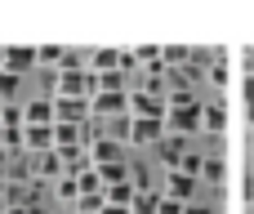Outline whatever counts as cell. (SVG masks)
<instances>
[{
    "mask_svg": "<svg viewBox=\"0 0 254 214\" xmlns=\"http://www.w3.org/2000/svg\"><path fill=\"white\" fill-rule=\"evenodd\" d=\"M85 152H89V165H94V170H98V165H116V161H125V147H121L116 139H107V134L94 139Z\"/></svg>",
    "mask_w": 254,
    "mask_h": 214,
    "instance_id": "cell-5",
    "label": "cell"
},
{
    "mask_svg": "<svg viewBox=\"0 0 254 214\" xmlns=\"http://www.w3.org/2000/svg\"><path fill=\"white\" fill-rule=\"evenodd\" d=\"M103 134H107V139H116V143L125 147V143H129V134H134V116L125 112V116H112V121H103Z\"/></svg>",
    "mask_w": 254,
    "mask_h": 214,
    "instance_id": "cell-11",
    "label": "cell"
},
{
    "mask_svg": "<svg viewBox=\"0 0 254 214\" xmlns=\"http://www.w3.org/2000/svg\"><path fill=\"white\" fill-rule=\"evenodd\" d=\"M165 139V121H134L129 143H161Z\"/></svg>",
    "mask_w": 254,
    "mask_h": 214,
    "instance_id": "cell-12",
    "label": "cell"
},
{
    "mask_svg": "<svg viewBox=\"0 0 254 214\" xmlns=\"http://www.w3.org/2000/svg\"><path fill=\"white\" fill-rule=\"evenodd\" d=\"M201 179H205V183H223V161H219V156H205Z\"/></svg>",
    "mask_w": 254,
    "mask_h": 214,
    "instance_id": "cell-23",
    "label": "cell"
},
{
    "mask_svg": "<svg viewBox=\"0 0 254 214\" xmlns=\"http://www.w3.org/2000/svg\"><path fill=\"white\" fill-rule=\"evenodd\" d=\"M31 67H36V49H31V45H9V49H0V71L22 76V71H31Z\"/></svg>",
    "mask_w": 254,
    "mask_h": 214,
    "instance_id": "cell-4",
    "label": "cell"
},
{
    "mask_svg": "<svg viewBox=\"0 0 254 214\" xmlns=\"http://www.w3.org/2000/svg\"><path fill=\"white\" fill-rule=\"evenodd\" d=\"M134 197H138L134 183H112V188H103V201H107V206H125V210H129Z\"/></svg>",
    "mask_w": 254,
    "mask_h": 214,
    "instance_id": "cell-15",
    "label": "cell"
},
{
    "mask_svg": "<svg viewBox=\"0 0 254 214\" xmlns=\"http://www.w3.org/2000/svg\"><path fill=\"white\" fill-rule=\"evenodd\" d=\"M210 80H214V85H223V80H228V67H223V63H214V67H210Z\"/></svg>",
    "mask_w": 254,
    "mask_h": 214,
    "instance_id": "cell-28",
    "label": "cell"
},
{
    "mask_svg": "<svg viewBox=\"0 0 254 214\" xmlns=\"http://www.w3.org/2000/svg\"><path fill=\"white\" fill-rule=\"evenodd\" d=\"M89 98H54V125H85Z\"/></svg>",
    "mask_w": 254,
    "mask_h": 214,
    "instance_id": "cell-3",
    "label": "cell"
},
{
    "mask_svg": "<svg viewBox=\"0 0 254 214\" xmlns=\"http://www.w3.org/2000/svg\"><path fill=\"white\" fill-rule=\"evenodd\" d=\"M4 179H9V156L0 152V183H4Z\"/></svg>",
    "mask_w": 254,
    "mask_h": 214,
    "instance_id": "cell-31",
    "label": "cell"
},
{
    "mask_svg": "<svg viewBox=\"0 0 254 214\" xmlns=\"http://www.w3.org/2000/svg\"><path fill=\"white\" fill-rule=\"evenodd\" d=\"M196 183H201V179H188L183 170H174V174H170V188H165V197H170V201H179V206H192V197H196Z\"/></svg>",
    "mask_w": 254,
    "mask_h": 214,
    "instance_id": "cell-8",
    "label": "cell"
},
{
    "mask_svg": "<svg viewBox=\"0 0 254 214\" xmlns=\"http://www.w3.org/2000/svg\"><path fill=\"white\" fill-rule=\"evenodd\" d=\"M58 197H63V201H76V197H80V188H76V179H71V174H63V179H58Z\"/></svg>",
    "mask_w": 254,
    "mask_h": 214,
    "instance_id": "cell-26",
    "label": "cell"
},
{
    "mask_svg": "<svg viewBox=\"0 0 254 214\" xmlns=\"http://www.w3.org/2000/svg\"><path fill=\"white\" fill-rule=\"evenodd\" d=\"M183 214H214V210H210V206H196V201H192V206H183Z\"/></svg>",
    "mask_w": 254,
    "mask_h": 214,
    "instance_id": "cell-30",
    "label": "cell"
},
{
    "mask_svg": "<svg viewBox=\"0 0 254 214\" xmlns=\"http://www.w3.org/2000/svg\"><path fill=\"white\" fill-rule=\"evenodd\" d=\"M94 76H98V94H129L125 71H94Z\"/></svg>",
    "mask_w": 254,
    "mask_h": 214,
    "instance_id": "cell-13",
    "label": "cell"
},
{
    "mask_svg": "<svg viewBox=\"0 0 254 214\" xmlns=\"http://www.w3.org/2000/svg\"><path fill=\"white\" fill-rule=\"evenodd\" d=\"M241 63H246V71L254 76V45H246V49H241Z\"/></svg>",
    "mask_w": 254,
    "mask_h": 214,
    "instance_id": "cell-29",
    "label": "cell"
},
{
    "mask_svg": "<svg viewBox=\"0 0 254 214\" xmlns=\"http://www.w3.org/2000/svg\"><path fill=\"white\" fill-rule=\"evenodd\" d=\"M103 206H107L103 192H94V197H76V214H98Z\"/></svg>",
    "mask_w": 254,
    "mask_h": 214,
    "instance_id": "cell-24",
    "label": "cell"
},
{
    "mask_svg": "<svg viewBox=\"0 0 254 214\" xmlns=\"http://www.w3.org/2000/svg\"><path fill=\"white\" fill-rule=\"evenodd\" d=\"M22 125H54V98H31V103H22Z\"/></svg>",
    "mask_w": 254,
    "mask_h": 214,
    "instance_id": "cell-9",
    "label": "cell"
},
{
    "mask_svg": "<svg viewBox=\"0 0 254 214\" xmlns=\"http://www.w3.org/2000/svg\"><path fill=\"white\" fill-rule=\"evenodd\" d=\"M156 214H183V206H179V201H170V197H161V206H156Z\"/></svg>",
    "mask_w": 254,
    "mask_h": 214,
    "instance_id": "cell-27",
    "label": "cell"
},
{
    "mask_svg": "<svg viewBox=\"0 0 254 214\" xmlns=\"http://www.w3.org/2000/svg\"><path fill=\"white\" fill-rule=\"evenodd\" d=\"M63 54H67L63 45H40L36 49V67H63Z\"/></svg>",
    "mask_w": 254,
    "mask_h": 214,
    "instance_id": "cell-17",
    "label": "cell"
},
{
    "mask_svg": "<svg viewBox=\"0 0 254 214\" xmlns=\"http://www.w3.org/2000/svg\"><path fill=\"white\" fill-rule=\"evenodd\" d=\"M201 165H205V156H196V152H183V161H179V170L188 179H201Z\"/></svg>",
    "mask_w": 254,
    "mask_h": 214,
    "instance_id": "cell-22",
    "label": "cell"
},
{
    "mask_svg": "<svg viewBox=\"0 0 254 214\" xmlns=\"http://www.w3.org/2000/svg\"><path fill=\"white\" fill-rule=\"evenodd\" d=\"M27 170H31V179H63V174H67V170H63V156H58V152H36Z\"/></svg>",
    "mask_w": 254,
    "mask_h": 214,
    "instance_id": "cell-7",
    "label": "cell"
},
{
    "mask_svg": "<svg viewBox=\"0 0 254 214\" xmlns=\"http://www.w3.org/2000/svg\"><path fill=\"white\" fill-rule=\"evenodd\" d=\"M98 179H103V188H112V183H129V165H125V161H116V165H98Z\"/></svg>",
    "mask_w": 254,
    "mask_h": 214,
    "instance_id": "cell-16",
    "label": "cell"
},
{
    "mask_svg": "<svg viewBox=\"0 0 254 214\" xmlns=\"http://www.w3.org/2000/svg\"><path fill=\"white\" fill-rule=\"evenodd\" d=\"M125 112H129V94H94L89 98L94 121H112V116H125Z\"/></svg>",
    "mask_w": 254,
    "mask_h": 214,
    "instance_id": "cell-2",
    "label": "cell"
},
{
    "mask_svg": "<svg viewBox=\"0 0 254 214\" xmlns=\"http://www.w3.org/2000/svg\"><path fill=\"white\" fill-rule=\"evenodd\" d=\"M0 214H4V183H0Z\"/></svg>",
    "mask_w": 254,
    "mask_h": 214,
    "instance_id": "cell-33",
    "label": "cell"
},
{
    "mask_svg": "<svg viewBox=\"0 0 254 214\" xmlns=\"http://www.w3.org/2000/svg\"><path fill=\"white\" fill-rule=\"evenodd\" d=\"M250 201H254V183H250Z\"/></svg>",
    "mask_w": 254,
    "mask_h": 214,
    "instance_id": "cell-35",
    "label": "cell"
},
{
    "mask_svg": "<svg viewBox=\"0 0 254 214\" xmlns=\"http://www.w3.org/2000/svg\"><path fill=\"white\" fill-rule=\"evenodd\" d=\"M0 130H22V107L18 103H4L0 107Z\"/></svg>",
    "mask_w": 254,
    "mask_h": 214,
    "instance_id": "cell-21",
    "label": "cell"
},
{
    "mask_svg": "<svg viewBox=\"0 0 254 214\" xmlns=\"http://www.w3.org/2000/svg\"><path fill=\"white\" fill-rule=\"evenodd\" d=\"M22 152H54V125H22Z\"/></svg>",
    "mask_w": 254,
    "mask_h": 214,
    "instance_id": "cell-6",
    "label": "cell"
},
{
    "mask_svg": "<svg viewBox=\"0 0 254 214\" xmlns=\"http://www.w3.org/2000/svg\"><path fill=\"white\" fill-rule=\"evenodd\" d=\"M156 206H161V192H138L129 214H156Z\"/></svg>",
    "mask_w": 254,
    "mask_h": 214,
    "instance_id": "cell-20",
    "label": "cell"
},
{
    "mask_svg": "<svg viewBox=\"0 0 254 214\" xmlns=\"http://www.w3.org/2000/svg\"><path fill=\"white\" fill-rule=\"evenodd\" d=\"M201 130L223 134V130H228V112H223V107H214V103H205V107H201Z\"/></svg>",
    "mask_w": 254,
    "mask_h": 214,
    "instance_id": "cell-14",
    "label": "cell"
},
{
    "mask_svg": "<svg viewBox=\"0 0 254 214\" xmlns=\"http://www.w3.org/2000/svg\"><path fill=\"white\" fill-rule=\"evenodd\" d=\"M156 152H161V161H165L170 170H179V161H183V152H188V139H179V134H165V139L156 143Z\"/></svg>",
    "mask_w": 254,
    "mask_h": 214,
    "instance_id": "cell-10",
    "label": "cell"
},
{
    "mask_svg": "<svg viewBox=\"0 0 254 214\" xmlns=\"http://www.w3.org/2000/svg\"><path fill=\"white\" fill-rule=\"evenodd\" d=\"M201 107H205V103H196V98L183 103V107H170V112H165V130L179 134V139H188L192 130H201Z\"/></svg>",
    "mask_w": 254,
    "mask_h": 214,
    "instance_id": "cell-1",
    "label": "cell"
},
{
    "mask_svg": "<svg viewBox=\"0 0 254 214\" xmlns=\"http://www.w3.org/2000/svg\"><path fill=\"white\" fill-rule=\"evenodd\" d=\"M13 94H18V76L13 71H0V103H9Z\"/></svg>",
    "mask_w": 254,
    "mask_h": 214,
    "instance_id": "cell-25",
    "label": "cell"
},
{
    "mask_svg": "<svg viewBox=\"0 0 254 214\" xmlns=\"http://www.w3.org/2000/svg\"><path fill=\"white\" fill-rule=\"evenodd\" d=\"M94 71H121V49H94Z\"/></svg>",
    "mask_w": 254,
    "mask_h": 214,
    "instance_id": "cell-19",
    "label": "cell"
},
{
    "mask_svg": "<svg viewBox=\"0 0 254 214\" xmlns=\"http://www.w3.org/2000/svg\"><path fill=\"white\" fill-rule=\"evenodd\" d=\"M98 214H129V210H125V206H103Z\"/></svg>",
    "mask_w": 254,
    "mask_h": 214,
    "instance_id": "cell-32",
    "label": "cell"
},
{
    "mask_svg": "<svg viewBox=\"0 0 254 214\" xmlns=\"http://www.w3.org/2000/svg\"><path fill=\"white\" fill-rule=\"evenodd\" d=\"M250 125H254V107H250Z\"/></svg>",
    "mask_w": 254,
    "mask_h": 214,
    "instance_id": "cell-34",
    "label": "cell"
},
{
    "mask_svg": "<svg viewBox=\"0 0 254 214\" xmlns=\"http://www.w3.org/2000/svg\"><path fill=\"white\" fill-rule=\"evenodd\" d=\"M161 63H165V71H179V67H188V49L183 45H165L161 49Z\"/></svg>",
    "mask_w": 254,
    "mask_h": 214,
    "instance_id": "cell-18",
    "label": "cell"
}]
</instances>
